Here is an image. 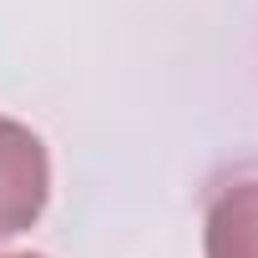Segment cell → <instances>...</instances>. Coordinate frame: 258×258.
<instances>
[{
  "label": "cell",
  "mask_w": 258,
  "mask_h": 258,
  "mask_svg": "<svg viewBox=\"0 0 258 258\" xmlns=\"http://www.w3.org/2000/svg\"><path fill=\"white\" fill-rule=\"evenodd\" d=\"M51 198V157L26 121L0 116V243L21 238Z\"/></svg>",
  "instance_id": "obj_1"
},
{
  "label": "cell",
  "mask_w": 258,
  "mask_h": 258,
  "mask_svg": "<svg viewBox=\"0 0 258 258\" xmlns=\"http://www.w3.org/2000/svg\"><path fill=\"white\" fill-rule=\"evenodd\" d=\"M208 258H258V177H233L213 187L203 213Z\"/></svg>",
  "instance_id": "obj_2"
},
{
  "label": "cell",
  "mask_w": 258,
  "mask_h": 258,
  "mask_svg": "<svg viewBox=\"0 0 258 258\" xmlns=\"http://www.w3.org/2000/svg\"><path fill=\"white\" fill-rule=\"evenodd\" d=\"M0 258H41V253H0Z\"/></svg>",
  "instance_id": "obj_3"
}]
</instances>
